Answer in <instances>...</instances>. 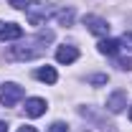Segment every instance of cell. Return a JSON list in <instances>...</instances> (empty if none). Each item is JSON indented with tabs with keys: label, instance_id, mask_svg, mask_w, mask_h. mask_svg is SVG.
<instances>
[{
	"label": "cell",
	"instance_id": "1",
	"mask_svg": "<svg viewBox=\"0 0 132 132\" xmlns=\"http://www.w3.org/2000/svg\"><path fill=\"white\" fill-rule=\"evenodd\" d=\"M23 97H26V92L15 81H5L0 86V104H5V107H15Z\"/></svg>",
	"mask_w": 132,
	"mask_h": 132
},
{
	"label": "cell",
	"instance_id": "2",
	"mask_svg": "<svg viewBox=\"0 0 132 132\" xmlns=\"http://www.w3.org/2000/svg\"><path fill=\"white\" fill-rule=\"evenodd\" d=\"M5 56H8L10 61H31V59H38V56H41V48H31V46H10Z\"/></svg>",
	"mask_w": 132,
	"mask_h": 132
},
{
	"label": "cell",
	"instance_id": "3",
	"mask_svg": "<svg viewBox=\"0 0 132 132\" xmlns=\"http://www.w3.org/2000/svg\"><path fill=\"white\" fill-rule=\"evenodd\" d=\"M26 15H28V20H31L33 26H41V23L51 15V8H46L43 3H31V5L26 8Z\"/></svg>",
	"mask_w": 132,
	"mask_h": 132
},
{
	"label": "cell",
	"instance_id": "4",
	"mask_svg": "<svg viewBox=\"0 0 132 132\" xmlns=\"http://www.w3.org/2000/svg\"><path fill=\"white\" fill-rule=\"evenodd\" d=\"M84 26L94 33V36H99V38L109 36V23L104 18H99V15H84Z\"/></svg>",
	"mask_w": 132,
	"mask_h": 132
},
{
	"label": "cell",
	"instance_id": "5",
	"mask_svg": "<svg viewBox=\"0 0 132 132\" xmlns=\"http://www.w3.org/2000/svg\"><path fill=\"white\" fill-rule=\"evenodd\" d=\"M125 107H127V92L117 89V92H112V94L107 97V109H109L112 114H119Z\"/></svg>",
	"mask_w": 132,
	"mask_h": 132
},
{
	"label": "cell",
	"instance_id": "6",
	"mask_svg": "<svg viewBox=\"0 0 132 132\" xmlns=\"http://www.w3.org/2000/svg\"><path fill=\"white\" fill-rule=\"evenodd\" d=\"M26 114L28 117H41V114H46V99H41V97H31V99H26Z\"/></svg>",
	"mask_w": 132,
	"mask_h": 132
},
{
	"label": "cell",
	"instance_id": "7",
	"mask_svg": "<svg viewBox=\"0 0 132 132\" xmlns=\"http://www.w3.org/2000/svg\"><path fill=\"white\" fill-rule=\"evenodd\" d=\"M23 36V28L15 23H3L0 20V41H18Z\"/></svg>",
	"mask_w": 132,
	"mask_h": 132
},
{
	"label": "cell",
	"instance_id": "8",
	"mask_svg": "<svg viewBox=\"0 0 132 132\" xmlns=\"http://www.w3.org/2000/svg\"><path fill=\"white\" fill-rule=\"evenodd\" d=\"M79 59V48L76 46H59L56 48V61L59 64H74Z\"/></svg>",
	"mask_w": 132,
	"mask_h": 132
},
{
	"label": "cell",
	"instance_id": "9",
	"mask_svg": "<svg viewBox=\"0 0 132 132\" xmlns=\"http://www.w3.org/2000/svg\"><path fill=\"white\" fill-rule=\"evenodd\" d=\"M119 41H114V38H102L99 41V53H104V56H117L119 53Z\"/></svg>",
	"mask_w": 132,
	"mask_h": 132
},
{
	"label": "cell",
	"instance_id": "10",
	"mask_svg": "<svg viewBox=\"0 0 132 132\" xmlns=\"http://www.w3.org/2000/svg\"><path fill=\"white\" fill-rule=\"evenodd\" d=\"M36 79H38V81H46V84H56L59 81V74H56L53 66H41V69L36 71Z\"/></svg>",
	"mask_w": 132,
	"mask_h": 132
},
{
	"label": "cell",
	"instance_id": "11",
	"mask_svg": "<svg viewBox=\"0 0 132 132\" xmlns=\"http://www.w3.org/2000/svg\"><path fill=\"white\" fill-rule=\"evenodd\" d=\"M56 18H59V23H61V26H71V20H74V8L59 10V13H56Z\"/></svg>",
	"mask_w": 132,
	"mask_h": 132
},
{
	"label": "cell",
	"instance_id": "12",
	"mask_svg": "<svg viewBox=\"0 0 132 132\" xmlns=\"http://www.w3.org/2000/svg\"><path fill=\"white\" fill-rule=\"evenodd\" d=\"M119 46H122V48H127V51H132V31L125 33V36L119 38Z\"/></svg>",
	"mask_w": 132,
	"mask_h": 132
},
{
	"label": "cell",
	"instance_id": "13",
	"mask_svg": "<svg viewBox=\"0 0 132 132\" xmlns=\"http://www.w3.org/2000/svg\"><path fill=\"white\" fill-rule=\"evenodd\" d=\"M109 79H107V74H94V76H89V84H94V86H99V84H107Z\"/></svg>",
	"mask_w": 132,
	"mask_h": 132
},
{
	"label": "cell",
	"instance_id": "14",
	"mask_svg": "<svg viewBox=\"0 0 132 132\" xmlns=\"http://www.w3.org/2000/svg\"><path fill=\"white\" fill-rule=\"evenodd\" d=\"M48 132H69V125L66 122H53L48 127Z\"/></svg>",
	"mask_w": 132,
	"mask_h": 132
},
{
	"label": "cell",
	"instance_id": "15",
	"mask_svg": "<svg viewBox=\"0 0 132 132\" xmlns=\"http://www.w3.org/2000/svg\"><path fill=\"white\" fill-rule=\"evenodd\" d=\"M8 3H10V5H13V8H15V10H26V8H28V3H31V0H8Z\"/></svg>",
	"mask_w": 132,
	"mask_h": 132
},
{
	"label": "cell",
	"instance_id": "16",
	"mask_svg": "<svg viewBox=\"0 0 132 132\" xmlns=\"http://www.w3.org/2000/svg\"><path fill=\"white\" fill-rule=\"evenodd\" d=\"M117 66H119L122 71H130V69H132V59H119V61H117Z\"/></svg>",
	"mask_w": 132,
	"mask_h": 132
},
{
	"label": "cell",
	"instance_id": "17",
	"mask_svg": "<svg viewBox=\"0 0 132 132\" xmlns=\"http://www.w3.org/2000/svg\"><path fill=\"white\" fill-rule=\"evenodd\" d=\"M38 41H53V31H48V28L41 31V33H38Z\"/></svg>",
	"mask_w": 132,
	"mask_h": 132
},
{
	"label": "cell",
	"instance_id": "18",
	"mask_svg": "<svg viewBox=\"0 0 132 132\" xmlns=\"http://www.w3.org/2000/svg\"><path fill=\"white\" fill-rule=\"evenodd\" d=\"M18 132H36V127H31V125H23V127H18Z\"/></svg>",
	"mask_w": 132,
	"mask_h": 132
},
{
	"label": "cell",
	"instance_id": "19",
	"mask_svg": "<svg viewBox=\"0 0 132 132\" xmlns=\"http://www.w3.org/2000/svg\"><path fill=\"white\" fill-rule=\"evenodd\" d=\"M0 132H8V125H5L3 119H0Z\"/></svg>",
	"mask_w": 132,
	"mask_h": 132
},
{
	"label": "cell",
	"instance_id": "20",
	"mask_svg": "<svg viewBox=\"0 0 132 132\" xmlns=\"http://www.w3.org/2000/svg\"><path fill=\"white\" fill-rule=\"evenodd\" d=\"M130 119H132V107H130Z\"/></svg>",
	"mask_w": 132,
	"mask_h": 132
}]
</instances>
